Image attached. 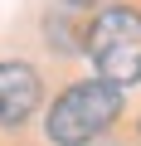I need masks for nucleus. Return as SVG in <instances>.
Listing matches in <instances>:
<instances>
[{
  "label": "nucleus",
  "mask_w": 141,
  "mask_h": 146,
  "mask_svg": "<svg viewBox=\"0 0 141 146\" xmlns=\"http://www.w3.org/2000/svg\"><path fill=\"white\" fill-rule=\"evenodd\" d=\"M117 112H122V88H112L102 78H83V83L58 93V102L49 107L44 131L58 146H88L93 136H102L117 122Z\"/></svg>",
  "instance_id": "obj_2"
},
{
  "label": "nucleus",
  "mask_w": 141,
  "mask_h": 146,
  "mask_svg": "<svg viewBox=\"0 0 141 146\" xmlns=\"http://www.w3.org/2000/svg\"><path fill=\"white\" fill-rule=\"evenodd\" d=\"M83 49L102 83L131 88L141 78V15L131 5H102L83 34Z\"/></svg>",
  "instance_id": "obj_1"
},
{
  "label": "nucleus",
  "mask_w": 141,
  "mask_h": 146,
  "mask_svg": "<svg viewBox=\"0 0 141 146\" xmlns=\"http://www.w3.org/2000/svg\"><path fill=\"white\" fill-rule=\"evenodd\" d=\"M63 5H68V10H78V5H97V0H63Z\"/></svg>",
  "instance_id": "obj_4"
},
{
  "label": "nucleus",
  "mask_w": 141,
  "mask_h": 146,
  "mask_svg": "<svg viewBox=\"0 0 141 146\" xmlns=\"http://www.w3.org/2000/svg\"><path fill=\"white\" fill-rule=\"evenodd\" d=\"M39 73L29 68V63H0V127H20V122H29L34 117V107H39Z\"/></svg>",
  "instance_id": "obj_3"
}]
</instances>
